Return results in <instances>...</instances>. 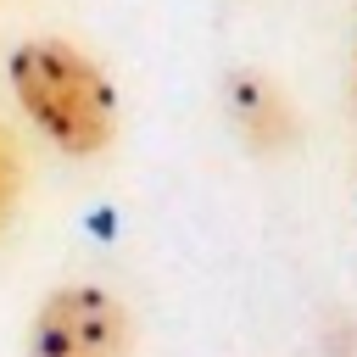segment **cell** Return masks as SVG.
<instances>
[{"label": "cell", "instance_id": "obj_1", "mask_svg": "<svg viewBox=\"0 0 357 357\" xmlns=\"http://www.w3.org/2000/svg\"><path fill=\"white\" fill-rule=\"evenodd\" d=\"M6 84L33 134H45L61 156H100L117 139V89L106 67L73 39L39 33L6 56Z\"/></svg>", "mask_w": 357, "mask_h": 357}, {"label": "cell", "instance_id": "obj_2", "mask_svg": "<svg viewBox=\"0 0 357 357\" xmlns=\"http://www.w3.org/2000/svg\"><path fill=\"white\" fill-rule=\"evenodd\" d=\"M22 357H134V312L100 284H56L22 329Z\"/></svg>", "mask_w": 357, "mask_h": 357}, {"label": "cell", "instance_id": "obj_5", "mask_svg": "<svg viewBox=\"0 0 357 357\" xmlns=\"http://www.w3.org/2000/svg\"><path fill=\"white\" fill-rule=\"evenodd\" d=\"M351 100H357V78H351Z\"/></svg>", "mask_w": 357, "mask_h": 357}, {"label": "cell", "instance_id": "obj_3", "mask_svg": "<svg viewBox=\"0 0 357 357\" xmlns=\"http://www.w3.org/2000/svg\"><path fill=\"white\" fill-rule=\"evenodd\" d=\"M223 112H229L234 139L251 156H284L301 145V106L262 67H234L223 78Z\"/></svg>", "mask_w": 357, "mask_h": 357}, {"label": "cell", "instance_id": "obj_4", "mask_svg": "<svg viewBox=\"0 0 357 357\" xmlns=\"http://www.w3.org/2000/svg\"><path fill=\"white\" fill-rule=\"evenodd\" d=\"M17 201H22V151H17L11 128L0 123V234L11 229V218H17Z\"/></svg>", "mask_w": 357, "mask_h": 357}]
</instances>
